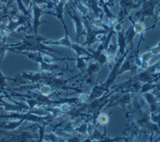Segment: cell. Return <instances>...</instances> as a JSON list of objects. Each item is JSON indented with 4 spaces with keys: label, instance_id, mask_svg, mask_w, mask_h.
<instances>
[{
    "label": "cell",
    "instance_id": "1",
    "mask_svg": "<svg viewBox=\"0 0 160 142\" xmlns=\"http://www.w3.org/2000/svg\"><path fill=\"white\" fill-rule=\"evenodd\" d=\"M69 16L71 17V19L73 20V21L75 23V33H76V39H77V42H79V39L80 38L84 37L86 39V36H87V32H86L85 28H84V22L82 20V18L75 13V11L73 10L72 13H69Z\"/></svg>",
    "mask_w": 160,
    "mask_h": 142
},
{
    "label": "cell",
    "instance_id": "2",
    "mask_svg": "<svg viewBox=\"0 0 160 142\" xmlns=\"http://www.w3.org/2000/svg\"><path fill=\"white\" fill-rule=\"evenodd\" d=\"M42 44L47 46H64V47L70 48L72 42L70 41V39L69 37V32H68V31H66L65 35L61 39H59V40H43Z\"/></svg>",
    "mask_w": 160,
    "mask_h": 142
},
{
    "label": "cell",
    "instance_id": "3",
    "mask_svg": "<svg viewBox=\"0 0 160 142\" xmlns=\"http://www.w3.org/2000/svg\"><path fill=\"white\" fill-rule=\"evenodd\" d=\"M33 30L35 35H38V30L40 25V17L43 14V10L39 8V5L33 4Z\"/></svg>",
    "mask_w": 160,
    "mask_h": 142
},
{
    "label": "cell",
    "instance_id": "4",
    "mask_svg": "<svg viewBox=\"0 0 160 142\" xmlns=\"http://www.w3.org/2000/svg\"><path fill=\"white\" fill-rule=\"evenodd\" d=\"M70 48L75 52L76 57H90L91 59H93L92 54L91 52H89L88 49H87V48H85L84 45H82L80 44H73L72 43Z\"/></svg>",
    "mask_w": 160,
    "mask_h": 142
},
{
    "label": "cell",
    "instance_id": "5",
    "mask_svg": "<svg viewBox=\"0 0 160 142\" xmlns=\"http://www.w3.org/2000/svg\"><path fill=\"white\" fill-rule=\"evenodd\" d=\"M117 33H118V43H117V44H118V57H120L125 54L128 44L126 37L124 35V32L121 31V32H118Z\"/></svg>",
    "mask_w": 160,
    "mask_h": 142
},
{
    "label": "cell",
    "instance_id": "6",
    "mask_svg": "<svg viewBox=\"0 0 160 142\" xmlns=\"http://www.w3.org/2000/svg\"><path fill=\"white\" fill-rule=\"evenodd\" d=\"M143 98L146 100L147 103L148 104V106L150 107L151 112H158V99L155 96V94L153 93H152V91L150 92H147L142 94Z\"/></svg>",
    "mask_w": 160,
    "mask_h": 142
},
{
    "label": "cell",
    "instance_id": "7",
    "mask_svg": "<svg viewBox=\"0 0 160 142\" xmlns=\"http://www.w3.org/2000/svg\"><path fill=\"white\" fill-rule=\"evenodd\" d=\"M69 0H58V5H57V13L53 14V16H56L58 18L60 21H61V22L62 24V26H63V28L66 31H68L67 29V26L65 25V22H64V21L62 19V14H63V11L65 10V6H66V3L68 2Z\"/></svg>",
    "mask_w": 160,
    "mask_h": 142
},
{
    "label": "cell",
    "instance_id": "8",
    "mask_svg": "<svg viewBox=\"0 0 160 142\" xmlns=\"http://www.w3.org/2000/svg\"><path fill=\"white\" fill-rule=\"evenodd\" d=\"M100 68H101V66L97 61H95L94 62H92L89 65H88L86 72L88 76L89 80H92V78H95V76L98 74Z\"/></svg>",
    "mask_w": 160,
    "mask_h": 142
},
{
    "label": "cell",
    "instance_id": "9",
    "mask_svg": "<svg viewBox=\"0 0 160 142\" xmlns=\"http://www.w3.org/2000/svg\"><path fill=\"white\" fill-rule=\"evenodd\" d=\"M107 90V89L103 87L102 85L94 86L93 89H92V90L91 94H89L88 100H90V101H94L95 100H98L99 98H101L104 95V94Z\"/></svg>",
    "mask_w": 160,
    "mask_h": 142
},
{
    "label": "cell",
    "instance_id": "10",
    "mask_svg": "<svg viewBox=\"0 0 160 142\" xmlns=\"http://www.w3.org/2000/svg\"><path fill=\"white\" fill-rule=\"evenodd\" d=\"M137 66H135V65L132 64V62H131L130 58H125V60L123 61V62L122 63L121 66L119 68V70L118 71V77L119 75L122 74V73H124L126 71H134V69H136Z\"/></svg>",
    "mask_w": 160,
    "mask_h": 142
},
{
    "label": "cell",
    "instance_id": "11",
    "mask_svg": "<svg viewBox=\"0 0 160 142\" xmlns=\"http://www.w3.org/2000/svg\"><path fill=\"white\" fill-rule=\"evenodd\" d=\"M124 35L126 37V40H127V44L130 45L133 47V42H134V37L136 36V32H134L133 25H131L126 32H124Z\"/></svg>",
    "mask_w": 160,
    "mask_h": 142
},
{
    "label": "cell",
    "instance_id": "12",
    "mask_svg": "<svg viewBox=\"0 0 160 142\" xmlns=\"http://www.w3.org/2000/svg\"><path fill=\"white\" fill-rule=\"evenodd\" d=\"M133 27H134V32H136V34H141V41L143 39V35L145 32H146V26H145V24H144L142 21H133ZM139 43V44H140Z\"/></svg>",
    "mask_w": 160,
    "mask_h": 142
},
{
    "label": "cell",
    "instance_id": "13",
    "mask_svg": "<svg viewBox=\"0 0 160 142\" xmlns=\"http://www.w3.org/2000/svg\"><path fill=\"white\" fill-rule=\"evenodd\" d=\"M88 59L91 58L90 57H76V59H75V62H76V66L81 71V72H86V70L88 67L86 61Z\"/></svg>",
    "mask_w": 160,
    "mask_h": 142
},
{
    "label": "cell",
    "instance_id": "14",
    "mask_svg": "<svg viewBox=\"0 0 160 142\" xmlns=\"http://www.w3.org/2000/svg\"><path fill=\"white\" fill-rule=\"evenodd\" d=\"M24 120L20 119L19 121H11L9 123H3V129H6V130H14V129H17L18 127L23 123Z\"/></svg>",
    "mask_w": 160,
    "mask_h": 142
},
{
    "label": "cell",
    "instance_id": "15",
    "mask_svg": "<svg viewBox=\"0 0 160 142\" xmlns=\"http://www.w3.org/2000/svg\"><path fill=\"white\" fill-rule=\"evenodd\" d=\"M131 100V95L130 93H128V92H126L124 94H122L119 99H118V100L116 101V103L113 104V106L114 105H122V107L123 106H126L130 102Z\"/></svg>",
    "mask_w": 160,
    "mask_h": 142
},
{
    "label": "cell",
    "instance_id": "16",
    "mask_svg": "<svg viewBox=\"0 0 160 142\" xmlns=\"http://www.w3.org/2000/svg\"><path fill=\"white\" fill-rule=\"evenodd\" d=\"M158 85L155 83H144L142 85H141V88L139 93L140 94H144V93H147V92H150V91H152L155 89L157 88Z\"/></svg>",
    "mask_w": 160,
    "mask_h": 142
},
{
    "label": "cell",
    "instance_id": "17",
    "mask_svg": "<svg viewBox=\"0 0 160 142\" xmlns=\"http://www.w3.org/2000/svg\"><path fill=\"white\" fill-rule=\"evenodd\" d=\"M75 4H76L78 11L83 17L88 16V8L87 7V5H85L84 3H82V1H80V0L75 1Z\"/></svg>",
    "mask_w": 160,
    "mask_h": 142
},
{
    "label": "cell",
    "instance_id": "18",
    "mask_svg": "<svg viewBox=\"0 0 160 142\" xmlns=\"http://www.w3.org/2000/svg\"><path fill=\"white\" fill-rule=\"evenodd\" d=\"M92 24L93 25L96 27H98L99 29H104L106 30V31H110L111 29V27L107 26V25H105V23L103 22L102 21V18H94V19L92 20Z\"/></svg>",
    "mask_w": 160,
    "mask_h": 142
},
{
    "label": "cell",
    "instance_id": "19",
    "mask_svg": "<svg viewBox=\"0 0 160 142\" xmlns=\"http://www.w3.org/2000/svg\"><path fill=\"white\" fill-rule=\"evenodd\" d=\"M45 109H46L49 114H52V115L53 117H59L61 116L62 114V112H61L60 110V107H52V106H49L48 107H45Z\"/></svg>",
    "mask_w": 160,
    "mask_h": 142
},
{
    "label": "cell",
    "instance_id": "20",
    "mask_svg": "<svg viewBox=\"0 0 160 142\" xmlns=\"http://www.w3.org/2000/svg\"><path fill=\"white\" fill-rule=\"evenodd\" d=\"M39 90L40 94H42L43 95H45V96H48V95H50L51 94H52L53 89L52 87H51L50 85H46V84H44V85H41V86L39 88Z\"/></svg>",
    "mask_w": 160,
    "mask_h": 142
},
{
    "label": "cell",
    "instance_id": "21",
    "mask_svg": "<svg viewBox=\"0 0 160 142\" xmlns=\"http://www.w3.org/2000/svg\"><path fill=\"white\" fill-rule=\"evenodd\" d=\"M42 59L43 61L48 64H52L53 62L55 61H60V62H64L62 58H58V57H55V56H51L49 55V54H42Z\"/></svg>",
    "mask_w": 160,
    "mask_h": 142
},
{
    "label": "cell",
    "instance_id": "22",
    "mask_svg": "<svg viewBox=\"0 0 160 142\" xmlns=\"http://www.w3.org/2000/svg\"><path fill=\"white\" fill-rule=\"evenodd\" d=\"M150 121L155 123L158 129H160V112H154L150 113Z\"/></svg>",
    "mask_w": 160,
    "mask_h": 142
},
{
    "label": "cell",
    "instance_id": "23",
    "mask_svg": "<svg viewBox=\"0 0 160 142\" xmlns=\"http://www.w3.org/2000/svg\"><path fill=\"white\" fill-rule=\"evenodd\" d=\"M97 120H98V123L99 124H101V125H106L109 123L110 117H109V115L106 114V113H99Z\"/></svg>",
    "mask_w": 160,
    "mask_h": 142
},
{
    "label": "cell",
    "instance_id": "24",
    "mask_svg": "<svg viewBox=\"0 0 160 142\" xmlns=\"http://www.w3.org/2000/svg\"><path fill=\"white\" fill-rule=\"evenodd\" d=\"M144 71H147L150 73H160V61L156 62L155 64L149 66V67Z\"/></svg>",
    "mask_w": 160,
    "mask_h": 142
},
{
    "label": "cell",
    "instance_id": "25",
    "mask_svg": "<svg viewBox=\"0 0 160 142\" xmlns=\"http://www.w3.org/2000/svg\"><path fill=\"white\" fill-rule=\"evenodd\" d=\"M75 132L81 135H86L87 134V123L81 124L80 126H76L75 128Z\"/></svg>",
    "mask_w": 160,
    "mask_h": 142
},
{
    "label": "cell",
    "instance_id": "26",
    "mask_svg": "<svg viewBox=\"0 0 160 142\" xmlns=\"http://www.w3.org/2000/svg\"><path fill=\"white\" fill-rule=\"evenodd\" d=\"M7 78L0 71V91L4 92V88L6 87ZM5 93V92H4Z\"/></svg>",
    "mask_w": 160,
    "mask_h": 142
},
{
    "label": "cell",
    "instance_id": "27",
    "mask_svg": "<svg viewBox=\"0 0 160 142\" xmlns=\"http://www.w3.org/2000/svg\"><path fill=\"white\" fill-rule=\"evenodd\" d=\"M152 53L151 51H148V52H146V53H144L141 55V56L140 57L141 60V62H149L152 60Z\"/></svg>",
    "mask_w": 160,
    "mask_h": 142
},
{
    "label": "cell",
    "instance_id": "28",
    "mask_svg": "<svg viewBox=\"0 0 160 142\" xmlns=\"http://www.w3.org/2000/svg\"><path fill=\"white\" fill-rule=\"evenodd\" d=\"M44 138H45V140H47L46 141H59L60 140V138L56 134H52V133L48 134V135H45Z\"/></svg>",
    "mask_w": 160,
    "mask_h": 142
},
{
    "label": "cell",
    "instance_id": "29",
    "mask_svg": "<svg viewBox=\"0 0 160 142\" xmlns=\"http://www.w3.org/2000/svg\"><path fill=\"white\" fill-rule=\"evenodd\" d=\"M60 110L62 113H68L69 111L71 110V107L68 102H63L60 105Z\"/></svg>",
    "mask_w": 160,
    "mask_h": 142
},
{
    "label": "cell",
    "instance_id": "30",
    "mask_svg": "<svg viewBox=\"0 0 160 142\" xmlns=\"http://www.w3.org/2000/svg\"><path fill=\"white\" fill-rule=\"evenodd\" d=\"M10 33L9 29L7 28L6 25H2L0 26V35L2 36L3 38H5L6 36H8Z\"/></svg>",
    "mask_w": 160,
    "mask_h": 142
},
{
    "label": "cell",
    "instance_id": "31",
    "mask_svg": "<svg viewBox=\"0 0 160 142\" xmlns=\"http://www.w3.org/2000/svg\"><path fill=\"white\" fill-rule=\"evenodd\" d=\"M95 131V126L93 123H87V134L88 135H92V134L94 133Z\"/></svg>",
    "mask_w": 160,
    "mask_h": 142
},
{
    "label": "cell",
    "instance_id": "32",
    "mask_svg": "<svg viewBox=\"0 0 160 142\" xmlns=\"http://www.w3.org/2000/svg\"><path fill=\"white\" fill-rule=\"evenodd\" d=\"M89 99V94H86V93H82V94L79 95V97L77 98V100L80 101V102H87L88 101Z\"/></svg>",
    "mask_w": 160,
    "mask_h": 142
},
{
    "label": "cell",
    "instance_id": "33",
    "mask_svg": "<svg viewBox=\"0 0 160 142\" xmlns=\"http://www.w3.org/2000/svg\"><path fill=\"white\" fill-rule=\"evenodd\" d=\"M118 22L119 21H118V20L116 17L109 18V20H108V25H109V27H111V28H112L113 26H116Z\"/></svg>",
    "mask_w": 160,
    "mask_h": 142
},
{
    "label": "cell",
    "instance_id": "34",
    "mask_svg": "<svg viewBox=\"0 0 160 142\" xmlns=\"http://www.w3.org/2000/svg\"><path fill=\"white\" fill-rule=\"evenodd\" d=\"M152 53V55H157L158 54H160V42L158 43V44L156 46H154L152 48H151L150 50Z\"/></svg>",
    "mask_w": 160,
    "mask_h": 142
},
{
    "label": "cell",
    "instance_id": "35",
    "mask_svg": "<svg viewBox=\"0 0 160 142\" xmlns=\"http://www.w3.org/2000/svg\"><path fill=\"white\" fill-rule=\"evenodd\" d=\"M149 62H141V66H140V68L141 69H142V70H147V68L149 67Z\"/></svg>",
    "mask_w": 160,
    "mask_h": 142
},
{
    "label": "cell",
    "instance_id": "36",
    "mask_svg": "<svg viewBox=\"0 0 160 142\" xmlns=\"http://www.w3.org/2000/svg\"><path fill=\"white\" fill-rule=\"evenodd\" d=\"M34 1V3L39 5V4H42V3H48V1L47 0H33Z\"/></svg>",
    "mask_w": 160,
    "mask_h": 142
},
{
    "label": "cell",
    "instance_id": "37",
    "mask_svg": "<svg viewBox=\"0 0 160 142\" xmlns=\"http://www.w3.org/2000/svg\"><path fill=\"white\" fill-rule=\"evenodd\" d=\"M9 2V0H0V3H7Z\"/></svg>",
    "mask_w": 160,
    "mask_h": 142
},
{
    "label": "cell",
    "instance_id": "38",
    "mask_svg": "<svg viewBox=\"0 0 160 142\" xmlns=\"http://www.w3.org/2000/svg\"><path fill=\"white\" fill-rule=\"evenodd\" d=\"M158 107L160 108V100H158Z\"/></svg>",
    "mask_w": 160,
    "mask_h": 142
},
{
    "label": "cell",
    "instance_id": "39",
    "mask_svg": "<svg viewBox=\"0 0 160 142\" xmlns=\"http://www.w3.org/2000/svg\"><path fill=\"white\" fill-rule=\"evenodd\" d=\"M55 1H57V0H55Z\"/></svg>",
    "mask_w": 160,
    "mask_h": 142
}]
</instances>
